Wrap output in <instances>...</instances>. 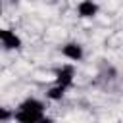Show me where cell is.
Returning a JSON list of instances; mask_svg holds the SVG:
<instances>
[{"instance_id":"cell-1","label":"cell","mask_w":123,"mask_h":123,"mask_svg":"<svg viewBox=\"0 0 123 123\" xmlns=\"http://www.w3.org/2000/svg\"><path fill=\"white\" fill-rule=\"evenodd\" d=\"M44 119V102L37 98L23 100L13 111V121L17 123H40Z\"/></svg>"},{"instance_id":"cell-2","label":"cell","mask_w":123,"mask_h":123,"mask_svg":"<svg viewBox=\"0 0 123 123\" xmlns=\"http://www.w3.org/2000/svg\"><path fill=\"white\" fill-rule=\"evenodd\" d=\"M0 40H2V46L6 50H19L21 48V38L10 29L0 31Z\"/></svg>"},{"instance_id":"cell-3","label":"cell","mask_w":123,"mask_h":123,"mask_svg":"<svg viewBox=\"0 0 123 123\" xmlns=\"http://www.w3.org/2000/svg\"><path fill=\"white\" fill-rule=\"evenodd\" d=\"M62 54H63L67 60H71V62H79V60H83V56H85L83 46L77 44V42H67V44H63V46H62Z\"/></svg>"},{"instance_id":"cell-4","label":"cell","mask_w":123,"mask_h":123,"mask_svg":"<svg viewBox=\"0 0 123 123\" xmlns=\"http://www.w3.org/2000/svg\"><path fill=\"white\" fill-rule=\"evenodd\" d=\"M73 77H75V71L71 65H62L58 71H56V83L62 85V86H71L73 85Z\"/></svg>"},{"instance_id":"cell-5","label":"cell","mask_w":123,"mask_h":123,"mask_svg":"<svg viewBox=\"0 0 123 123\" xmlns=\"http://www.w3.org/2000/svg\"><path fill=\"white\" fill-rule=\"evenodd\" d=\"M77 13H79V17H83V19L94 17V15L98 13V4H96L94 0H81V2L77 4Z\"/></svg>"},{"instance_id":"cell-6","label":"cell","mask_w":123,"mask_h":123,"mask_svg":"<svg viewBox=\"0 0 123 123\" xmlns=\"http://www.w3.org/2000/svg\"><path fill=\"white\" fill-rule=\"evenodd\" d=\"M63 92H65V86H62V85L56 83L52 88H48L46 96H48L50 100H62V98H63Z\"/></svg>"},{"instance_id":"cell-7","label":"cell","mask_w":123,"mask_h":123,"mask_svg":"<svg viewBox=\"0 0 123 123\" xmlns=\"http://www.w3.org/2000/svg\"><path fill=\"white\" fill-rule=\"evenodd\" d=\"M40 123H52V119H46V117H44V119H42Z\"/></svg>"}]
</instances>
